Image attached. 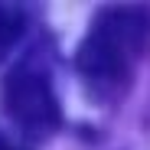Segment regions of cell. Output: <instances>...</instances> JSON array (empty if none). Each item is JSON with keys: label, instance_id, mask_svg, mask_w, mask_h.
<instances>
[{"label": "cell", "instance_id": "obj_1", "mask_svg": "<svg viewBox=\"0 0 150 150\" xmlns=\"http://www.w3.org/2000/svg\"><path fill=\"white\" fill-rule=\"evenodd\" d=\"M150 46V10L140 4H111L91 16L75 49V72L95 101H114L127 91L134 69Z\"/></svg>", "mask_w": 150, "mask_h": 150}, {"label": "cell", "instance_id": "obj_2", "mask_svg": "<svg viewBox=\"0 0 150 150\" xmlns=\"http://www.w3.org/2000/svg\"><path fill=\"white\" fill-rule=\"evenodd\" d=\"M0 108L7 121L30 140H46L62 127L59 95L46 65H39L36 56L16 62L0 79Z\"/></svg>", "mask_w": 150, "mask_h": 150}, {"label": "cell", "instance_id": "obj_3", "mask_svg": "<svg viewBox=\"0 0 150 150\" xmlns=\"http://www.w3.org/2000/svg\"><path fill=\"white\" fill-rule=\"evenodd\" d=\"M26 33V7L20 4H0V62H4L13 46Z\"/></svg>", "mask_w": 150, "mask_h": 150}, {"label": "cell", "instance_id": "obj_4", "mask_svg": "<svg viewBox=\"0 0 150 150\" xmlns=\"http://www.w3.org/2000/svg\"><path fill=\"white\" fill-rule=\"evenodd\" d=\"M0 150H30V147H23L20 140H13L7 131H0Z\"/></svg>", "mask_w": 150, "mask_h": 150}]
</instances>
